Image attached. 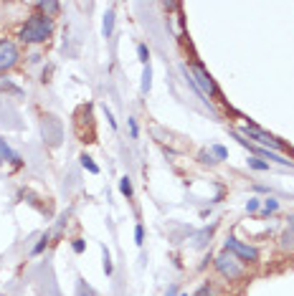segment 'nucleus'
<instances>
[{
  "label": "nucleus",
  "mask_w": 294,
  "mask_h": 296,
  "mask_svg": "<svg viewBox=\"0 0 294 296\" xmlns=\"http://www.w3.org/2000/svg\"><path fill=\"white\" fill-rule=\"evenodd\" d=\"M51 33H53L51 18H46V15H31L23 23V28H20V41H23V43H43V41L51 38Z\"/></svg>",
  "instance_id": "obj_1"
},
{
  "label": "nucleus",
  "mask_w": 294,
  "mask_h": 296,
  "mask_svg": "<svg viewBox=\"0 0 294 296\" xmlns=\"http://www.w3.org/2000/svg\"><path fill=\"white\" fill-rule=\"evenodd\" d=\"M188 81L193 84L203 96H216V94H218L216 81L211 79V74H208L206 69H203L200 63H193V66H190V76H188Z\"/></svg>",
  "instance_id": "obj_2"
},
{
  "label": "nucleus",
  "mask_w": 294,
  "mask_h": 296,
  "mask_svg": "<svg viewBox=\"0 0 294 296\" xmlns=\"http://www.w3.org/2000/svg\"><path fill=\"white\" fill-rule=\"evenodd\" d=\"M213 263H216V268H218L221 276H226L229 281H236V279L244 276V268H241L239 258H236L233 253H229V251H223V253L213 261Z\"/></svg>",
  "instance_id": "obj_3"
},
{
  "label": "nucleus",
  "mask_w": 294,
  "mask_h": 296,
  "mask_svg": "<svg viewBox=\"0 0 294 296\" xmlns=\"http://www.w3.org/2000/svg\"><path fill=\"white\" fill-rule=\"evenodd\" d=\"M241 132L248 137V139H254L256 145H261L264 149H271V152H279V149H284V145L277 139V137H271V134H266L264 129H259L256 124H244L241 127Z\"/></svg>",
  "instance_id": "obj_4"
},
{
  "label": "nucleus",
  "mask_w": 294,
  "mask_h": 296,
  "mask_svg": "<svg viewBox=\"0 0 294 296\" xmlns=\"http://www.w3.org/2000/svg\"><path fill=\"white\" fill-rule=\"evenodd\" d=\"M226 251L233 253L236 258H244V261H259V251L248 243H241L239 238H226Z\"/></svg>",
  "instance_id": "obj_5"
},
{
  "label": "nucleus",
  "mask_w": 294,
  "mask_h": 296,
  "mask_svg": "<svg viewBox=\"0 0 294 296\" xmlns=\"http://www.w3.org/2000/svg\"><path fill=\"white\" fill-rule=\"evenodd\" d=\"M43 137L51 147H59L61 139H64V132H61V122L56 117H43Z\"/></svg>",
  "instance_id": "obj_6"
},
{
  "label": "nucleus",
  "mask_w": 294,
  "mask_h": 296,
  "mask_svg": "<svg viewBox=\"0 0 294 296\" xmlns=\"http://www.w3.org/2000/svg\"><path fill=\"white\" fill-rule=\"evenodd\" d=\"M16 61H18V48H16V43L0 41V71L13 69Z\"/></svg>",
  "instance_id": "obj_7"
},
{
  "label": "nucleus",
  "mask_w": 294,
  "mask_h": 296,
  "mask_svg": "<svg viewBox=\"0 0 294 296\" xmlns=\"http://www.w3.org/2000/svg\"><path fill=\"white\" fill-rule=\"evenodd\" d=\"M112 30H114V10H107L104 20H101V33H104V38L112 36Z\"/></svg>",
  "instance_id": "obj_8"
},
{
  "label": "nucleus",
  "mask_w": 294,
  "mask_h": 296,
  "mask_svg": "<svg viewBox=\"0 0 294 296\" xmlns=\"http://www.w3.org/2000/svg\"><path fill=\"white\" fill-rule=\"evenodd\" d=\"M38 8L43 10V13H46V18H49V15H56V13H59V3H53V0H41V3H38Z\"/></svg>",
  "instance_id": "obj_9"
},
{
  "label": "nucleus",
  "mask_w": 294,
  "mask_h": 296,
  "mask_svg": "<svg viewBox=\"0 0 294 296\" xmlns=\"http://www.w3.org/2000/svg\"><path fill=\"white\" fill-rule=\"evenodd\" d=\"M0 157H8L10 162H20V157H18L16 152L5 145V139H0Z\"/></svg>",
  "instance_id": "obj_10"
},
{
  "label": "nucleus",
  "mask_w": 294,
  "mask_h": 296,
  "mask_svg": "<svg viewBox=\"0 0 294 296\" xmlns=\"http://www.w3.org/2000/svg\"><path fill=\"white\" fill-rule=\"evenodd\" d=\"M119 192L127 197V200L132 197V180L127 178V175H124V178H119Z\"/></svg>",
  "instance_id": "obj_11"
},
{
  "label": "nucleus",
  "mask_w": 294,
  "mask_h": 296,
  "mask_svg": "<svg viewBox=\"0 0 294 296\" xmlns=\"http://www.w3.org/2000/svg\"><path fill=\"white\" fill-rule=\"evenodd\" d=\"M150 86H152V69H150V63H147L145 71H142V91L147 94V91H150Z\"/></svg>",
  "instance_id": "obj_12"
},
{
  "label": "nucleus",
  "mask_w": 294,
  "mask_h": 296,
  "mask_svg": "<svg viewBox=\"0 0 294 296\" xmlns=\"http://www.w3.org/2000/svg\"><path fill=\"white\" fill-rule=\"evenodd\" d=\"M82 167H84V170H89L92 175H99V164H97L92 157H89V155H82Z\"/></svg>",
  "instance_id": "obj_13"
},
{
  "label": "nucleus",
  "mask_w": 294,
  "mask_h": 296,
  "mask_svg": "<svg viewBox=\"0 0 294 296\" xmlns=\"http://www.w3.org/2000/svg\"><path fill=\"white\" fill-rule=\"evenodd\" d=\"M46 243H49V233L38 238V243H36V246H33V251H31V253H33V256H38V253H41V251H43V248H46Z\"/></svg>",
  "instance_id": "obj_14"
},
{
  "label": "nucleus",
  "mask_w": 294,
  "mask_h": 296,
  "mask_svg": "<svg viewBox=\"0 0 294 296\" xmlns=\"http://www.w3.org/2000/svg\"><path fill=\"white\" fill-rule=\"evenodd\" d=\"M248 167H254V170H269V162H261L259 157H248Z\"/></svg>",
  "instance_id": "obj_15"
},
{
  "label": "nucleus",
  "mask_w": 294,
  "mask_h": 296,
  "mask_svg": "<svg viewBox=\"0 0 294 296\" xmlns=\"http://www.w3.org/2000/svg\"><path fill=\"white\" fill-rule=\"evenodd\" d=\"M137 53H140V61L147 66V63H150V51H147V46H145V43H140V46H137Z\"/></svg>",
  "instance_id": "obj_16"
},
{
  "label": "nucleus",
  "mask_w": 294,
  "mask_h": 296,
  "mask_svg": "<svg viewBox=\"0 0 294 296\" xmlns=\"http://www.w3.org/2000/svg\"><path fill=\"white\" fill-rule=\"evenodd\" d=\"M279 207V200H274V197H266L264 200V213H274Z\"/></svg>",
  "instance_id": "obj_17"
},
{
  "label": "nucleus",
  "mask_w": 294,
  "mask_h": 296,
  "mask_svg": "<svg viewBox=\"0 0 294 296\" xmlns=\"http://www.w3.org/2000/svg\"><path fill=\"white\" fill-rule=\"evenodd\" d=\"M134 243H137V246H142V243H145V230H142V225L134 228Z\"/></svg>",
  "instance_id": "obj_18"
},
{
  "label": "nucleus",
  "mask_w": 294,
  "mask_h": 296,
  "mask_svg": "<svg viewBox=\"0 0 294 296\" xmlns=\"http://www.w3.org/2000/svg\"><path fill=\"white\" fill-rule=\"evenodd\" d=\"M71 248H74V253H84V248H86V243H84L82 238H76L74 243H71Z\"/></svg>",
  "instance_id": "obj_19"
},
{
  "label": "nucleus",
  "mask_w": 294,
  "mask_h": 296,
  "mask_svg": "<svg viewBox=\"0 0 294 296\" xmlns=\"http://www.w3.org/2000/svg\"><path fill=\"white\" fill-rule=\"evenodd\" d=\"M213 152H216V157H218V160H226V157H229V149H226V147H221V145H216V147H213Z\"/></svg>",
  "instance_id": "obj_20"
},
{
  "label": "nucleus",
  "mask_w": 294,
  "mask_h": 296,
  "mask_svg": "<svg viewBox=\"0 0 294 296\" xmlns=\"http://www.w3.org/2000/svg\"><path fill=\"white\" fill-rule=\"evenodd\" d=\"M246 210H248V213H256V210H259V200H256V197H251V200L246 203Z\"/></svg>",
  "instance_id": "obj_21"
},
{
  "label": "nucleus",
  "mask_w": 294,
  "mask_h": 296,
  "mask_svg": "<svg viewBox=\"0 0 294 296\" xmlns=\"http://www.w3.org/2000/svg\"><path fill=\"white\" fill-rule=\"evenodd\" d=\"M104 273H107V276L112 273V258H109V253H107V248H104Z\"/></svg>",
  "instance_id": "obj_22"
},
{
  "label": "nucleus",
  "mask_w": 294,
  "mask_h": 296,
  "mask_svg": "<svg viewBox=\"0 0 294 296\" xmlns=\"http://www.w3.org/2000/svg\"><path fill=\"white\" fill-rule=\"evenodd\" d=\"M196 296H211V286H208V283H203V286L196 291Z\"/></svg>",
  "instance_id": "obj_23"
},
{
  "label": "nucleus",
  "mask_w": 294,
  "mask_h": 296,
  "mask_svg": "<svg viewBox=\"0 0 294 296\" xmlns=\"http://www.w3.org/2000/svg\"><path fill=\"white\" fill-rule=\"evenodd\" d=\"M130 132H132V137H137V134H140V129H137V122H134V119H130Z\"/></svg>",
  "instance_id": "obj_24"
},
{
  "label": "nucleus",
  "mask_w": 294,
  "mask_h": 296,
  "mask_svg": "<svg viewBox=\"0 0 294 296\" xmlns=\"http://www.w3.org/2000/svg\"><path fill=\"white\" fill-rule=\"evenodd\" d=\"M165 296H178V289L175 286H170V289H167V294Z\"/></svg>",
  "instance_id": "obj_25"
},
{
  "label": "nucleus",
  "mask_w": 294,
  "mask_h": 296,
  "mask_svg": "<svg viewBox=\"0 0 294 296\" xmlns=\"http://www.w3.org/2000/svg\"><path fill=\"white\" fill-rule=\"evenodd\" d=\"M289 225H292V230H294V215L289 218Z\"/></svg>",
  "instance_id": "obj_26"
}]
</instances>
